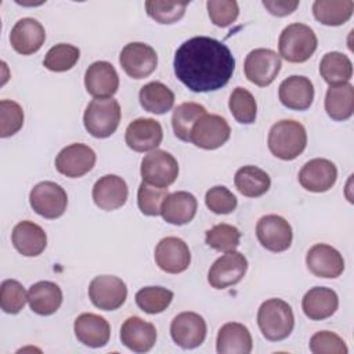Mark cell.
I'll return each instance as SVG.
<instances>
[{
    "instance_id": "cell-1",
    "label": "cell",
    "mask_w": 354,
    "mask_h": 354,
    "mask_svg": "<svg viewBox=\"0 0 354 354\" xmlns=\"http://www.w3.org/2000/svg\"><path fill=\"white\" fill-rule=\"evenodd\" d=\"M173 66L177 79L191 91L207 93L230 82L235 71V58L223 41L195 36L177 48Z\"/></svg>"
},
{
    "instance_id": "cell-2",
    "label": "cell",
    "mask_w": 354,
    "mask_h": 354,
    "mask_svg": "<svg viewBox=\"0 0 354 354\" xmlns=\"http://www.w3.org/2000/svg\"><path fill=\"white\" fill-rule=\"evenodd\" d=\"M268 149L282 160L296 159L307 145V133L300 122L283 119L274 123L268 131Z\"/></svg>"
},
{
    "instance_id": "cell-3",
    "label": "cell",
    "mask_w": 354,
    "mask_h": 354,
    "mask_svg": "<svg viewBox=\"0 0 354 354\" xmlns=\"http://www.w3.org/2000/svg\"><path fill=\"white\" fill-rule=\"evenodd\" d=\"M257 324L267 340H283L292 333L295 326L292 307L282 299H268L259 307Z\"/></svg>"
},
{
    "instance_id": "cell-4",
    "label": "cell",
    "mask_w": 354,
    "mask_h": 354,
    "mask_svg": "<svg viewBox=\"0 0 354 354\" xmlns=\"http://www.w3.org/2000/svg\"><path fill=\"white\" fill-rule=\"evenodd\" d=\"M318 40L314 30L304 24L288 25L279 35V55L288 62H306L317 50Z\"/></svg>"
},
{
    "instance_id": "cell-5",
    "label": "cell",
    "mask_w": 354,
    "mask_h": 354,
    "mask_svg": "<svg viewBox=\"0 0 354 354\" xmlns=\"http://www.w3.org/2000/svg\"><path fill=\"white\" fill-rule=\"evenodd\" d=\"M120 123V105L115 98H94L83 115L84 129L95 138L112 136Z\"/></svg>"
},
{
    "instance_id": "cell-6",
    "label": "cell",
    "mask_w": 354,
    "mask_h": 354,
    "mask_svg": "<svg viewBox=\"0 0 354 354\" xmlns=\"http://www.w3.org/2000/svg\"><path fill=\"white\" fill-rule=\"evenodd\" d=\"M140 171L144 183L167 188L178 177V163L171 153L163 149H155L144 156Z\"/></svg>"
},
{
    "instance_id": "cell-7",
    "label": "cell",
    "mask_w": 354,
    "mask_h": 354,
    "mask_svg": "<svg viewBox=\"0 0 354 354\" xmlns=\"http://www.w3.org/2000/svg\"><path fill=\"white\" fill-rule=\"evenodd\" d=\"M29 202L39 216L54 220L65 213L68 195L59 184L54 181H41L32 188Z\"/></svg>"
},
{
    "instance_id": "cell-8",
    "label": "cell",
    "mask_w": 354,
    "mask_h": 354,
    "mask_svg": "<svg viewBox=\"0 0 354 354\" xmlns=\"http://www.w3.org/2000/svg\"><path fill=\"white\" fill-rule=\"evenodd\" d=\"M281 66V57L274 50L254 48L246 55L243 71L249 82L259 87H266L275 80Z\"/></svg>"
},
{
    "instance_id": "cell-9",
    "label": "cell",
    "mask_w": 354,
    "mask_h": 354,
    "mask_svg": "<svg viewBox=\"0 0 354 354\" xmlns=\"http://www.w3.org/2000/svg\"><path fill=\"white\" fill-rule=\"evenodd\" d=\"M91 303L104 311H113L123 306L127 297L126 283L115 275H98L88 285Z\"/></svg>"
},
{
    "instance_id": "cell-10",
    "label": "cell",
    "mask_w": 354,
    "mask_h": 354,
    "mask_svg": "<svg viewBox=\"0 0 354 354\" xmlns=\"http://www.w3.org/2000/svg\"><path fill=\"white\" fill-rule=\"evenodd\" d=\"M230 134V124L223 116L206 113L194 124L189 141L202 149H217L228 141Z\"/></svg>"
},
{
    "instance_id": "cell-11",
    "label": "cell",
    "mask_w": 354,
    "mask_h": 354,
    "mask_svg": "<svg viewBox=\"0 0 354 354\" xmlns=\"http://www.w3.org/2000/svg\"><path fill=\"white\" fill-rule=\"evenodd\" d=\"M256 236L270 252H285L290 248L293 232L290 224L278 214H266L256 224Z\"/></svg>"
},
{
    "instance_id": "cell-12",
    "label": "cell",
    "mask_w": 354,
    "mask_h": 354,
    "mask_svg": "<svg viewBox=\"0 0 354 354\" xmlns=\"http://www.w3.org/2000/svg\"><path fill=\"white\" fill-rule=\"evenodd\" d=\"M248 260L236 250L220 256L210 267L207 281L214 289H225L236 285L246 274Z\"/></svg>"
},
{
    "instance_id": "cell-13",
    "label": "cell",
    "mask_w": 354,
    "mask_h": 354,
    "mask_svg": "<svg viewBox=\"0 0 354 354\" xmlns=\"http://www.w3.org/2000/svg\"><path fill=\"white\" fill-rule=\"evenodd\" d=\"M119 62L130 77L144 79L156 69L158 54L149 44L133 41L122 48Z\"/></svg>"
},
{
    "instance_id": "cell-14",
    "label": "cell",
    "mask_w": 354,
    "mask_h": 354,
    "mask_svg": "<svg viewBox=\"0 0 354 354\" xmlns=\"http://www.w3.org/2000/svg\"><path fill=\"white\" fill-rule=\"evenodd\" d=\"M207 332L206 321L202 315L184 311L177 314L170 324V335L173 342L181 348H195L205 342Z\"/></svg>"
},
{
    "instance_id": "cell-15",
    "label": "cell",
    "mask_w": 354,
    "mask_h": 354,
    "mask_svg": "<svg viewBox=\"0 0 354 354\" xmlns=\"http://www.w3.org/2000/svg\"><path fill=\"white\" fill-rule=\"evenodd\" d=\"M95 159V152L88 145L75 142L58 152L55 158V169L66 177L77 178L94 167Z\"/></svg>"
},
{
    "instance_id": "cell-16",
    "label": "cell",
    "mask_w": 354,
    "mask_h": 354,
    "mask_svg": "<svg viewBox=\"0 0 354 354\" xmlns=\"http://www.w3.org/2000/svg\"><path fill=\"white\" fill-rule=\"evenodd\" d=\"M156 266L167 274H180L185 271L191 263V252L188 245L177 236L162 238L155 248Z\"/></svg>"
},
{
    "instance_id": "cell-17",
    "label": "cell",
    "mask_w": 354,
    "mask_h": 354,
    "mask_svg": "<svg viewBox=\"0 0 354 354\" xmlns=\"http://www.w3.org/2000/svg\"><path fill=\"white\" fill-rule=\"evenodd\" d=\"M162 140V126L152 118H138L133 120L124 133L127 147L136 152L155 151L160 145Z\"/></svg>"
},
{
    "instance_id": "cell-18",
    "label": "cell",
    "mask_w": 354,
    "mask_h": 354,
    "mask_svg": "<svg viewBox=\"0 0 354 354\" xmlns=\"http://www.w3.org/2000/svg\"><path fill=\"white\" fill-rule=\"evenodd\" d=\"M307 268L318 278H337L344 271V259L337 249L326 243H315L306 256Z\"/></svg>"
},
{
    "instance_id": "cell-19",
    "label": "cell",
    "mask_w": 354,
    "mask_h": 354,
    "mask_svg": "<svg viewBox=\"0 0 354 354\" xmlns=\"http://www.w3.org/2000/svg\"><path fill=\"white\" fill-rule=\"evenodd\" d=\"M337 180L335 163L324 158H315L304 163L299 171V183L310 192H326Z\"/></svg>"
},
{
    "instance_id": "cell-20",
    "label": "cell",
    "mask_w": 354,
    "mask_h": 354,
    "mask_svg": "<svg viewBox=\"0 0 354 354\" xmlns=\"http://www.w3.org/2000/svg\"><path fill=\"white\" fill-rule=\"evenodd\" d=\"M84 86L94 98H111L119 88V76L112 64L93 62L84 73Z\"/></svg>"
},
{
    "instance_id": "cell-21",
    "label": "cell",
    "mask_w": 354,
    "mask_h": 354,
    "mask_svg": "<svg viewBox=\"0 0 354 354\" xmlns=\"http://www.w3.org/2000/svg\"><path fill=\"white\" fill-rule=\"evenodd\" d=\"M46 40V30L43 25L35 18H22L11 29V47L22 55L37 53Z\"/></svg>"
},
{
    "instance_id": "cell-22",
    "label": "cell",
    "mask_w": 354,
    "mask_h": 354,
    "mask_svg": "<svg viewBox=\"0 0 354 354\" xmlns=\"http://www.w3.org/2000/svg\"><path fill=\"white\" fill-rule=\"evenodd\" d=\"M129 196L126 181L116 174L100 177L93 187V201L101 210H115L122 207Z\"/></svg>"
},
{
    "instance_id": "cell-23",
    "label": "cell",
    "mask_w": 354,
    "mask_h": 354,
    "mask_svg": "<svg viewBox=\"0 0 354 354\" xmlns=\"http://www.w3.org/2000/svg\"><path fill=\"white\" fill-rule=\"evenodd\" d=\"M156 328L140 317H129L120 328L122 343L134 353H147L156 343Z\"/></svg>"
},
{
    "instance_id": "cell-24",
    "label": "cell",
    "mask_w": 354,
    "mask_h": 354,
    "mask_svg": "<svg viewBox=\"0 0 354 354\" xmlns=\"http://www.w3.org/2000/svg\"><path fill=\"white\" fill-rule=\"evenodd\" d=\"M279 101L293 111H306L314 101V86L306 76H289L279 84Z\"/></svg>"
},
{
    "instance_id": "cell-25",
    "label": "cell",
    "mask_w": 354,
    "mask_h": 354,
    "mask_svg": "<svg viewBox=\"0 0 354 354\" xmlns=\"http://www.w3.org/2000/svg\"><path fill=\"white\" fill-rule=\"evenodd\" d=\"M75 336L84 346L98 348L104 347L109 342L111 326L108 321L93 313L80 314L73 324Z\"/></svg>"
},
{
    "instance_id": "cell-26",
    "label": "cell",
    "mask_w": 354,
    "mask_h": 354,
    "mask_svg": "<svg viewBox=\"0 0 354 354\" xmlns=\"http://www.w3.org/2000/svg\"><path fill=\"white\" fill-rule=\"evenodd\" d=\"M11 242L22 256L35 257L46 249L47 235L39 224L24 220L12 228Z\"/></svg>"
},
{
    "instance_id": "cell-27",
    "label": "cell",
    "mask_w": 354,
    "mask_h": 354,
    "mask_svg": "<svg viewBox=\"0 0 354 354\" xmlns=\"http://www.w3.org/2000/svg\"><path fill=\"white\" fill-rule=\"evenodd\" d=\"M339 307L337 293L330 288L315 286L306 292L301 300V308L311 321H322L332 317Z\"/></svg>"
},
{
    "instance_id": "cell-28",
    "label": "cell",
    "mask_w": 354,
    "mask_h": 354,
    "mask_svg": "<svg viewBox=\"0 0 354 354\" xmlns=\"http://www.w3.org/2000/svg\"><path fill=\"white\" fill-rule=\"evenodd\" d=\"M196 198L187 191H176L169 194L162 203L160 214L163 220L173 225H184L196 214Z\"/></svg>"
},
{
    "instance_id": "cell-29",
    "label": "cell",
    "mask_w": 354,
    "mask_h": 354,
    "mask_svg": "<svg viewBox=\"0 0 354 354\" xmlns=\"http://www.w3.org/2000/svg\"><path fill=\"white\" fill-rule=\"evenodd\" d=\"M252 348V335L243 324L227 322L218 329L216 339L218 354H249Z\"/></svg>"
},
{
    "instance_id": "cell-30",
    "label": "cell",
    "mask_w": 354,
    "mask_h": 354,
    "mask_svg": "<svg viewBox=\"0 0 354 354\" xmlns=\"http://www.w3.org/2000/svg\"><path fill=\"white\" fill-rule=\"evenodd\" d=\"M28 303L33 313L51 315L62 304V290L51 281H39L28 290Z\"/></svg>"
},
{
    "instance_id": "cell-31",
    "label": "cell",
    "mask_w": 354,
    "mask_h": 354,
    "mask_svg": "<svg viewBox=\"0 0 354 354\" xmlns=\"http://www.w3.org/2000/svg\"><path fill=\"white\" fill-rule=\"evenodd\" d=\"M325 111L336 122L347 120L354 113V87L351 83L330 86L325 95Z\"/></svg>"
},
{
    "instance_id": "cell-32",
    "label": "cell",
    "mask_w": 354,
    "mask_h": 354,
    "mask_svg": "<svg viewBox=\"0 0 354 354\" xmlns=\"http://www.w3.org/2000/svg\"><path fill=\"white\" fill-rule=\"evenodd\" d=\"M234 184L243 196L259 198L270 189L271 178L263 169L248 165L236 170Z\"/></svg>"
},
{
    "instance_id": "cell-33",
    "label": "cell",
    "mask_w": 354,
    "mask_h": 354,
    "mask_svg": "<svg viewBox=\"0 0 354 354\" xmlns=\"http://www.w3.org/2000/svg\"><path fill=\"white\" fill-rule=\"evenodd\" d=\"M141 106L151 113L163 115L174 105V93L162 82H149L138 93Z\"/></svg>"
},
{
    "instance_id": "cell-34",
    "label": "cell",
    "mask_w": 354,
    "mask_h": 354,
    "mask_svg": "<svg viewBox=\"0 0 354 354\" xmlns=\"http://www.w3.org/2000/svg\"><path fill=\"white\" fill-rule=\"evenodd\" d=\"M354 11L353 0H315L313 14L318 22L328 26L346 24Z\"/></svg>"
},
{
    "instance_id": "cell-35",
    "label": "cell",
    "mask_w": 354,
    "mask_h": 354,
    "mask_svg": "<svg viewBox=\"0 0 354 354\" xmlns=\"http://www.w3.org/2000/svg\"><path fill=\"white\" fill-rule=\"evenodd\" d=\"M319 73L329 86L348 83L353 76V64L346 54L330 51L322 57L319 62Z\"/></svg>"
},
{
    "instance_id": "cell-36",
    "label": "cell",
    "mask_w": 354,
    "mask_h": 354,
    "mask_svg": "<svg viewBox=\"0 0 354 354\" xmlns=\"http://www.w3.org/2000/svg\"><path fill=\"white\" fill-rule=\"evenodd\" d=\"M206 113V108L198 102L180 104L171 115V126L174 136L178 140L188 142L191 138V130L194 124Z\"/></svg>"
},
{
    "instance_id": "cell-37",
    "label": "cell",
    "mask_w": 354,
    "mask_h": 354,
    "mask_svg": "<svg viewBox=\"0 0 354 354\" xmlns=\"http://www.w3.org/2000/svg\"><path fill=\"white\" fill-rule=\"evenodd\" d=\"M241 231L231 224H216L205 232V242L209 248L217 252H232L239 246Z\"/></svg>"
},
{
    "instance_id": "cell-38",
    "label": "cell",
    "mask_w": 354,
    "mask_h": 354,
    "mask_svg": "<svg viewBox=\"0 0 354 354\" xmlns=\"http://www.w3.org/2000/svg\"><path fill=\"white\" fill-rule=\"evenodd\" d=\"M173 300V292L162 286H145L136 293V303L147 314L165 311Z\"/></svg>"
},
{
    "instance_id": "cell-39",
    "label": "cell",
    "mask_w": 354,
    "mask_h": 354,
    "mask_svg": "<svg viewBox=\"0 0 354 354\" xmlns=\"http://www.w3.org/2000/svg\"><path fill=\"white\" fill-rule=\"evenodd\" d=\"M230 112L235 118L236 122L242 124H252L257 116V104L253 94L243 88L236 87L230 95L228 101Z\"/></svg>"
},
{
    "instance_id": "cell-40",
    "label": "cell",
    "mask_w": 354,
    "mask_h": 354,
    "mask_svg": "<svg viewBox=\"0 0 354 354\" xmlns=\"http://www.w3.org/2000/svg\"><path fill=\"white\" fill-rule=\"evenodd\" d=\"M80 57V50L68 43L53 46L44 55L43 65L51 72H66L75 66Z\"/></svg>"
},
{
    "instance_id": "cell-41",
    "label": "cell",
    "mask_w": 354,
    "mask_h": 354,
    "mask_svg": "<svg viewBox=\"0 0 354 354\" xmlns=\"http://www.w3.org/2000/svg\"><path fill=\"white\" fill-rule=\"evenodd\" d=\"M28 301V292L17 279H6L0 286V307L7 314H18Z\"/></svg>"
},
{
    "instance_id": "cell-42",
    "label": "cell",
    "mask_w": 354,
    "mask_h": 354,
    "mask_svg": "<svg viewBox=\"0 0 354 354\" xmlns=\"http://www.w3.org/2000/svg\"><path fill=\"white\" fill-rule=\"evenodd\" d=\"M188 3L185 1H145L147 14L159 24H174L184 17Z\"/></svg>"
},
{
    "instance_id": "cell-43",
    "label": "cell",
    "mask_w": 354,
    "mask_h": 354,
    "mask_svg": "<svg viewBox=\"0 0 354 354\" xmlns=\"http://www.w3.org/2000/svg\"><path fill=\"white\" fill-rule=\"evenodd\" d=\"M167 195V188L149 185L142 181L137 191V203L141 213L145 216H159L162 203Z\"/></svg>"
},
{
    "instance_id": "cell-44",
    "label": "cell",
    "mask_w": 354,
    "mask_h": 354,
    "mask_svg": "<svg viewBox=\"0 0 354 354\" xmlns=\"http://www.w3.org/2000/svg\"><path fill=\"white\" fill-rule=\"evenodd\" d=\"M24 124L22 106L11 100L0 101V136L3 138L11 137L21 130Z\"/></svg>"
},
{
    "instance_id": "cell-45",
    "label": "cell",
    "mask_w": 354,
    "mask_h": 354,
    "mask_svg": "<svg viewBox=\"0 0 354 354\" xmlns=\"http://www.w3.org/2000/svg\"><path fill=\"white\" fill-rule=\"evenodd\" d=\"M207 209L216 214H228L236 209V196L224 185L210 188L205 195Z\"/></svg>"
},
{
    "instance_id": "cell-46",
    "label": "cell",
    "mask_w": 354,
    "mask_h": 354,
    "mask_svg": "<svg viewBox=\"0 0 354 354\" xmlns=\"http://www.w3.org/2000/svg\"><path fill=\"white\" fill-rule=\"evenodd\" d=\"M310 351L314 354H347L344 340L329 330L315 332L310 339Z\"/></svg>"
},
{
    "instance_id": "cell-47",
    "label": "cell",
    "mask_w": 354,
    "mask_h": 354,
    "mask_svg": "<svg viewBox=\"0 0 354 354\" xmlns=\"http://www.w3.org/2000/svg\"><path fill=\"white\" fill-rule=\"evenodd\" d=\"M210 21L220 28H225L235 22L239 7L235 0H209L206 3Z\"/></svg>"
},
{
    "instance_id": "cell-48",
    "label": "cell",
    "mask_w": 354,
    "mask_h": 354,
    "mask_svg": "<svg viewBox=\"0 0 354 354\" xmlns=\"http://www.w3.org/2000/svg\"><path fill=\"white\" fill-rule=\"evenodd\" d=\"M263 6L272 15L285 17L292 14L299 7V1L297 0H263Z\"/></svg>"
}]
</instances>
